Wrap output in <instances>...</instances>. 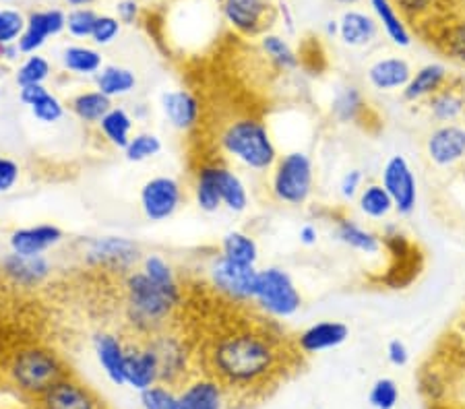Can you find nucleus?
Wrapping results in <instances>:
<instances>
[{
    "instance_id": "c9c22d12",
    "label": "nucleus",
    "mask_w": 465,
    "mask_h": 409,
    "mask_svg": "<svg viewBox=\"0 0 465 409\" xmlns=\"http://www.w3.org/2000/svg\"><path fill=\"white\" fill-rule=\"evenodd\" d=\"M429 110L437 122L451 124L457 118H461L465 110V100L463 95L453 92V89H440V92H437L430 98Z\"/></svg>"
},
{
    "instance_id": "37998d69",
    "label": "nucleus",
    "mask_w": 465,
    "mask_h": 409,
    "mask_svg": "<svg viewBox=\"0 0 465 409\" xmlns=\"http://www.w3.org/2000/svg\"><path fill=\"white\" fill-rule=\"evenodd\" d=\"M369 404L374 409H395L400 404V386L389 376L379 378L369 391Z\"/></svg>"
},
{
    "instance_id": "39448f33",
    "label": "nucleus",
    "mask_w": 465,
    "mask_h": 409,
    "mask_svg": "<svg viewBox=\"0 0 465 409\" xmlns=\"http://www.w3.org/2000/svg\"><path fill=\"white\" fill-rule=\"evenodd\" d=\"M81 258L84 265L94 271L110 273V275H129L131 271L139 269L143 252L141 247L129 236L106 234L94 236L84 240L81 248Z\"/></svg>"
},
{
    "instance_id": "dca6fc26",
    "label": "nucleus",
    "mask_w": 465,
    "mask_h": 409,
    "mask_svg": "<svg viewBox=\"0 0 465 409\" xmlns=\"http://www.w3.org/2000/svg\"><path fill=\"white\" fill-rule=\"evenodd\" d=\"M160 383V368H157L155 354L147 346L145 339L129 341L124 362V386L133 391H145L149 386Z\"/></svg>"
},
{
    "instance_id": "b1692460",
    "label": "nucleus",
    "mask_w": 465,
    "mask_h": 409,
    "mask_svg": "<svg viewBox=\"0 0 465 409\" xmlns=\"http://www.w3.org/2000/svg\"><path fill=\"white\" fill-rule=\"evenodd\" d=\"M212 168H213L217 190H220L222 195L223 207L232 213H244L249 209V203H251L249 189H246V184L242 178L238 176V172H234L230 166H226V163H217V161H212Z\"/></svg>"
},
{
    "instance_id": "20e7f679",
    "label": "nucleus",
    "mask_w": 465,
    "mask_h": 409,
    "mask_svg": "<svg viewBox=\"0 0 465 409\" xmlns=\"http://www.w3.org/2000/svg\"><path fill=\"white\" fill-rule=\"evenodd\" d=\"M66 364L56 349L44 344L21 346L9 362V376L13 385L29 397H42L52 385L64 378Z\"/></svg>"
},
{
    "instance_id": "a878e982",
    "label": "nucleus",
    "mask_w": 465,
    "mask_h": 409,
    "mask_svg": "<svg viewBox=\"0 0 465 409\" xmlns=\"http://www.w3.org/2000/svg\"><path fill=\"white\" fill-rule=\"evenodd\" d=\"M94 83L97 92H102L112 102L126 98L137 89V74L126 66L104 64V69L95 74Z\"/></svg>"
},
{
    "instance_id": "8fccbe9b",
    "label": "nucleus",
    "mask_w": 465,
    "mask_h": 409,
    "mask_svg": "<svg viewBox=\"0 0 465 409\" xmlns=\"http://www.w3.org/2000/svg\"><path fill=\"white\" fill-rule=\"evenodd\" d=\"M21 170L19 163L13 161L11 158H3L0 155V192H9L15 189V184L19 182Z\"/></svg>"
},
{
    "instance_id": "9b49d317",
    "label": "nucleus",
    "mask_w": 465,
    "mask_h": 409,
    "mask_svg": "<svg viewBox=\"0 0 465 409\" xmlns=\"http://www.w3.org/2000/svg\"><path fill=\"white\" fill-rule=\"evenodd\" d=\"M382 186L393 200V209L401 215H410L418 203V184L411 172L410 161L403 155L389 158L382 168Z\"/></svg>"
},
{
    "instance_id": "864d4df0",
    "label": "nucleus",
    "mask_w": 465,
    "mask_h": 409,
    "mask_svg": "<svg viewBox=\"0 0 465 409\" xmlns=\"http://www.w3.org/2000/svg\"><path fill=\"white\" fill-rule=\"evenodd\" d=\"M116 13H118L120 24L133 25L139 17V5L134 3V0H120L116 5Z\"/></svg>"
},
{
    "instance_id": "13d9d810",
    "label": "nucleus",
    "mask_w": 465,
    "mask_h": 409,
    "mask_svg": "<svg viewBox=\"0 0 465 409\" xmlns=\"http://www.w3.org/2000/svg\"><path fill=\"white\" fill-rule=\"evenodd\" d=\"M21 54V50L17 44H13V46H5L0 48V58H6V61H15Z\"/></svg>"
},
{
    "instance_id": "09e8293b",
    "label": "nucleus",
    "mask_w": 465,
    "mask_h": 409,
    "mask_svg": "<svg viewBox=\"0 0 465 409\" xmlns=\"http://www.w3.org/2000/svg\"><path fill=\"white\" fill-rule=\"evenodd\" d=\"M445 48L455 61L465 64V21H460V24L449 27L445 35Z\"/></svg>"
},
{
    "instance_id": "bb28decb",
    "label": "nucleus",
    "mask_w": 465,
    "mask_h": 409,
    "mask_svg": "<svg viewBox=\"0 0 465 409\" xmlns=\"http://www.w3.org/2000/svg\"><path fill=\"white\" fill-rule=\"evenodd\" d=\"M112 108H114L112 100L106 98L102 92H97V89H84V92L73 95L69 102L71 114L85 126L100 124L102 118L106 116Z\"/></svg>"
},
{
    "instance_id": "2f4dec72",
    "label": "nucleus",
    "mask_w": 465,
    "mask_h": 409,
    "mask_svg": "<svg viewBox=\"0 0 465 409\" xmlns=\"http://www.w3.org/2000/svg\"><path fill=\"white\" fill-rule=\"evenodd\" d=\"M63 66L77 77H95L104 69V56L92 46H69L63 52Z\"/></svg>"
},
{
    "instance_id": "a211bd4d",
    "label": "nucleus",
    "mask_w": 465,
    "mask_h": 409,
    "mask_svg": "<svg viewBox=\"0 0 465 409\" xmlns=\"http://www.w3.org/2000/svg\"><path fill=\"white\" fill-rule=\"evenodd\" d=\"M66 29V15L58 9L34 11L27 17L25 32L19 37L17 46L21 54H37V50L46 46L50 37L63 34Z\"/></svg>"
},
{
    "instance_id": "f257e3e1",
    "label": "nucleus",
    "mask_w": 465,
    "mask_h": 409,
    "mask_svg": "<svg viewBox=\"0 0 465 409\" xmlns=\"http://www.w3.org/2000/svg\"><path fill=\"white\" fill-rule=\"evenodd\" d=\"M280 347L269 333L236 329L213 339L207 352L209 375L226 389H252L280 368Z\"/></svg>"
},
{
    "instance_id": "0eeeda50",
    "label": "nucleus",
    "mask_w": 465,
    "mask_h": 409,
    "mask_svg": "<svg viewBox=\"0 0 465 409\" xmlns=\"http://www.w3.org/2000/svg\"><path fill=\"white\" fill-rule=\"evenodd\" d=\"M314 166L304 151H290L272 170V192L283 205H304L312 195Z\"/></svg>"
},
{
    "instance_id": "c756f323",
    "label": "nucleus",
    "mask_w": 465,
    "mask_h": 409,
    "mask_svg": "<svg viewBox=\"0 0 465 409\" xmlns=\"http://www.w3.org/2000/svg\"><path fill=\"white\" fill-rule=\"evenodd\" d=\"M193 197H194V203H197L199 209L203 213H209V215L217 213L223 207L222 195H220V190H217L212 161L201 163V166L197 168V172H194Z\"/></svg>"
},
{
    "instance_id": "58836bf2",
    "label": "nucleus",
    "mask_w": 465,
    "mask_h": 409,
    "mask_svg": "<svg viewBox=\"0 0 465 409\" xmlns=\"http://www.w3.org/2000/svg\"><path fill=\"white\" fill-rule=\"evenodd\" d=\"M162 149H163V143L160 135H155V132H149V131H141V132H134L133 139L129 141V145L124 147V158L131 163H143L157 158V155L162 153Z\"/></svg>"
},
{
    "instance_id": "79ce46f5",
    "label": "nucleus",
    "mask_w": 465,
    "mask_h": 409,
    "mask_svg": "<svg viewBox=\"0 0 465 409\" xmlns=\"http://www.w3.org/2000/svg\"><path fill=\"white\" fill-rule=\"evenodd\" d=\"M29 112H32V116L35 118V122L40 124H56L64 118L66 114V106L64 102L58 98L56 93L48 92L44 98L37 100L32 108H29Z\"/></svg>"
},
{
    "instance_id": "6ab92c4d",
    "label": "nucleus",
    "mask_w": 465,
    "mask_h": 409,
    "mask_svg": "<svg viewBox=\"0 0 465 409\" xmlns=\"http://www.w3.org/2000/svg\"><path fill=\"white\" fill-rule=\"evenodd\" d=\"M64 240V232L56 223H35V226L19 228L9 236L11 252L24 257L46 255L48 250L56 248Z\"/></svg>"
},
{
    "instance_id": "e433bc0d",
    "label": "nucleus",
    "mask_w": 465,
    "mask_h": 409,
    "mask_svg": "<svg viewBox=\"0 0 465 409\" xmlns=\"http://www.w3.org/2000/svg\"><path fill=\"white\" fill-rule=\"evenodd\" d=\"M358 209L362 211L366 218L371 219H382L393 211V200L389 197L382 184H369L366 189L360 190L358 195Z\"/></svg>"
},
{
    "instance_id": "a19ab883",
    "label": "nucleus",
    "mask_w": 465,
    "mask_h": 409,
    "mask_svg": "<svg viewBox=\"0 0 465 409\" xmlns=\"http://www.w3.org/2000/svg\"><path fill=\"white\" fill-rule=\"evenodd\" d=\"M52 77V64L48 58L40 54H29L25 61L19 64L17 74H15V81H17L19 87L27 85H46V81Z\"/></svg>"
},
{
    "instance_id": "473e14b6",
    "label": "nucleus",
    "mask_w": 465,
    "mask_h": 409,
    "mask_svg": "<svg viewBox=\"0 0 465 409\" xmlns=\"http://www.w3.org/2000/svg\"><path fill=\"white\" fill-rule=\"evenodd\" d=\"M371 6L374 17H377L382 29H385V34L389 35V40H391L395 46L408 48L411 44V35L406 24H403V19L400 17V13H397V9L391 5V0H371Z\"/></svg>"
},
{
    "instance_id": "603ef678",
    "label": "nucleus",
    "mask_w": 465,
    "mask_h": 409,
    "mask_svg": "<svg viewBox=\"0 0 465 409\" xmlns=\"http://www.w3.org/2000/svg\"><path fill=\"white\" fill-rule=\"evenodd\" d=\"M387 360L395 368H403L410 362V349L401 339H391L387 344Z\"/></svg>"
},
{
    "instance_id": "a18cd8bd",
    "label": "nucleus",
    "mask_w": 465,
    "mask_h": 409,
    "mask_svg": "<svg viewBox=\"0 0 465 409\" xmlns=\"http://www.w3.org/2000/svg\"><path fill=\"white\" fill-rule=\"evenodd\" d=\"M100 15H97L94 9H73L69 15H66V32H69L73 37L77 40H92L95 21Z\"/></svg>"
},
{
    "instance_id": "4468645a",
    "label": "nucleus",
    "mask_w": 465,
    "mask_h": 409,
    "mask_svg": "<svg viewBox=\"0 0 465 409\" xmlns=\"http://www.w3.org/2000/svg\"><path fill=\"white\" fill-rule=\"evenodd\" d=\"M92 347L104 376L114 386H124V362L129 344L123 339V335L108 329L95 331L92 337Z\"/></svg>"
},
{
    "instance_id": "3c124183",
    "label": "nucleus",
    "mask_w": 465,
    "mask_h": 409,
    "mask_svg": "<svg viewBox=\"0 0 465 409\" xmlns=\"http://www.w3.org/2000/svg\"><path fill=\"white\" fill-rule=\"evenodd\" d=\"M362 180L364 176L360 170H348L340 180V195L346 200L356 199L360 195V190H362Z\"/></svg>"
},
{
    "instance_id": "5fc2aeb1",
    "label": "nucleus",
    "mask_w": 465,
    "mask_h": 409,
    "mask_svg": "<svg viewBox=\"0 0 465 409\" xmlns=\"http://www.w3.org/2000/svg\"><path fill=\"white\" fill-rule=\"evenodd\" d=\"M50 92V89L46 87V85H27V87H19V100H21V103H24V106H27V108H32L34 103L40 100V98H44V95H46Z\"/></svg>"
},
{
    "instance_id": "ddd939ff",
    "label": "nucleus",
    "mask_w": 465,
    "mask_h": 409,
    "mask_svg": "<svg viewBox=\"0 0 465 409\" xmlns=\"http://www.w3.org/2000/svg\"><path fill=\"white\" fill-rule=\"evenodd\" d=\"M226 386L213 375L189 376L176 389L172 409H223L226 407Z\"/></svg>"
},
{
    "instance_id": "f03ea898",
    "label": "nucleus",
    "mask_w": 465,
    "mask_h": 409,
    "mask_svg": "<svg viewBox=\"0 0 465 409\" xmlns=\"http://www.w3.org/2000/svg\"><path fill=\"white\" fill-rule=\"evenodd\" d=\"M124 321L139 339L166 329L183 304V286L166 287L155 284L141 269L123 278Z\"/></svg>"
},
{
    "instance_id": "2eb2a0df",
    "label": "nucleus",
    "mask_w": 465,
    "mask_h": 409,
    "mask_svg": "<svg viewBox=\"0 0 465 409\" xmlns=\"http://www.w3.org/2000/svg\"><path fill=\"white\" fill-rule=\"evenodd\" d=\"M162 114L172 129L178 132H191L199 126L203 116L201 100L191 89H168L160 98Z\"/></svg>"
},
{
    "instance_id": "f3484780",
    "label": "nucleus",
    "mask_w": 465,
    "mask_h": 409,
    "mask_svg": "<svg viewBox=\"0 0 465 409\" xmlns=\"http://www.w3.org/2000/svg\"><path fill=\"white\" fill-rule=\"evenodd\" d=\"M37 407L40 409H102L100 401H97L92 389L69 375L52 385L42 397H37Z\"/></svg>"
},
{
    "instance_id": "412c9836",
    "label": "nucleus",
    "mask_w": 465,
    "mask_h": 409,
    "mask_svg": "<svg viewBox=\"0 0 465 409\" xmlns=\"http://www.w3.org/2000/svg\"><path fill=\"white\" fill-rule=\"evenodd\" d=\"M267 0H223V17L236 32L257 35L269 17Z\"/></svg>"
},
{
    "instance_id": "4d7b16f0",
    "label": "nucleus",
    "mask_w": 465,
    "mask_h": 409,
    "mask_svg": "<svg viewBox=\"0 0 465 409\" xmlns=\"http://www.w3.org/2000/svg\"><path fill=\"white\" fill-rule=\"evenodd\" d=\"M298 238H300V242L304 244V247H314V244H317V240H319V229L314 228L312 223H306V226L300 228Z\"/></svg>"
},
{
    "instance_id": "49530a36",
    "label": "nucleus",
    "mask_w": 465,
    "mask_h": 409,
    "mask_svg": "<svg viewBox=\"0 0 465 409\" xmlns=\"http://www.w3.org/2000/svg\"><path fill=\"white\" fill-rule=\"evenodd\" d=\"M176 389L166 383H155L153 386L139 393V404L143 409H172Z\"/></svg>"
},
{
    "instance_id": "c03bdc74",
    "label": "nucleus",
    "mask_w": 465,
    "mask_h": 409,
    "mask_svg": "<svg viewBox=\"0 0 465 409\" xmlns=\"http://www.w3.org/2000/svg\"><path fill=\"white\" fill-rule=\"evenodd\" d=\"M27 19L15 9L0 11V48L13 46L25 32Z\"/></svg>"
},
{
    "instance_id": "6e6552de",
    "label": "nucleus",
    "mask_w": 465,
    "mask_h": 409,
    "mask_svg": "<svg viewBox=\"0 0 465 409\" xmlns=\"http://www.w3.org/2000/svg\"><path fill=\"white\" fill-rule=\"evenodd\" d=\"M147 346L155 354L157 368H160V383L180 386L191 375L193 347L184 335L172 329H162L145 337Z\"/></svg>"
},
{
    "instance_id": "9d476101",
    "label": "nucleus",
    "mask_w": 465,
    "mask_h": 409,
    "mask_svg": "<svg viewBox=\"0 0 465 409\" xmlns=\"http://www.w3.org/2000/svg\"><path fill=\"white\" fill-rule=\"evenodd\" d=\"M184 203V189L174 176H153L139 190V205L145 219L162 223L174 218Z\"/></svg>"
},
{
    "instance_id": "052dcab7",
    "label": "nucleus",
    "mask_w": 465,
    "mask_h": 409,
    "mask_svg": "<svg viewBox=\"0 0 465 409\" xmlns=\"http://www.w3.org/2000/svg\"><path fill=\"white\" fill-rule=\"evenodd\" d=\"M335 3H340V5H346V6H351V5H358L360 0H335Z\"/></svg>"
},
{
    "instance_id": "4c0bfd02",
    "label": "nucleus",
    "mask_w": 465,
    "mask_h": 409,
    "mask_svg": "<svg viewBox=\"0 0 465 409\" xmlns=\"http://www.w3.org/2000/svg\"><path fill=\"white\" fill-rule=\"evenodd\" d=\"M261 46H262V52H265L269 61H272L277 66V69H282V71L298 69L300 58L296 54V50L292 48L282 35H275V34L262 35Z\"/></svg>"
},
{
    "instance_id": "cd10ccee",
    "label": "nucleus",
    "mask_w": 465,
    "mask_h": 409,
    "mask_svg": "<svg viewBox=\"0 0 465 409\" xmlns=\"http://www.w3.org/2000/svg\"><path fill=\"white\" fill-rule=\"evenodd\" d=\"M97 132L110 147L124 151V147L129 145V141L134 135V116L126 108L114 106L97 124Z\"/></svg>"
},
{
    "instance_id": "423d86ee",
    "label": "nucleus",
    "mask_w": 465,
    "mask_h": 409,
    "mask_svg": "<svg viewBox=\"0 0 465 409\" xmlns=\"http://www.w3.org/2000/svg\"><path fill=\"white\" fill-rule=\"evenodd\" d=\"M252 302L265 316L273 321H286L296 316L302 308V294L286 269L265 267V269H259Z\"/></svg>"
},
{
    "instance_id": "f8f14e48",
    "label": "nucleus",
    "mask_w": 465,
    "mask_h": 409,
    "mask_svg": "<svg viewBox=\"0 0 465 409\" xmlns=\"http://www.w3.org/2000/svg\"><path fill=\"white\" fill-rule=\"evenodd\" d=\"M0 273L15 287L37 289L48 284L52 273H54V265L46 255L24 257L17 252H9L0 258Z\"/></svg>"
},
{
    "instance_id": "7c9ffc66",
    "label": "nucleus",
    "mask_w": 465,
    "mask_h": 409,
    "mask_svg": "<svg viewBox=\"0 0 465 409\" xmlns=\"http://www.w3.org/2000/svg\"><path fill=\"white\" fill-rule=\"evenodd\" d=\"M220 255L240 265H257L259 244L242 229H230V232L223 234L220 242Z\"/></svg>"
},
{
    "instance_id": "c85d7f7f",
    "label": "nucleus",
    "mask_w": 465,
    "mask_h": 409,
    "mask_svg": "<svg viewBox=\"0 0 465 409\" xmlns=\"http://www.w3.org/2000/svg\"><path fill=\"white\" fill-rule=\"evenodd\" d=\"M340 37L346 46L362 48L377 37V21L360 11H346L340 19Z\"/></svg>"
},
{
    "instance_id": "ea45409f",
    "label": "nucleus",
    "mask_w": 465,
    "mask_h": 409,
    "mask_svg": "<svg viewBox=\"0 0 465 409\" xmlns=\"http://www.w3.org/2000/svg\"><path fill=\"white\" fill-rule=\"evenodd\" d=\"M139 269L143 271L149 279L155 281V284L166 286V287L180 286L174 265H172L166 257L160 255V252H149V255H143Z\"/></svg>"
},
{
    "instance_id": "6e6d98bb",
    "label": "nucleus",
    "mask_w": 465,
    "mask_h": 409,
    "mask_svg": "<svg viewBox=\"0 0 465 409\" xmlns=\"http://www.w3.org/2000/svg\"><path fill=\"white\" fill-rule=\"evenodd\" d=\"M395 3H397V6H400L403 13L420 15V13H424V11L430 9L432 0H395Z\"/></svg>"
},
{
    "instance_id": "393cba45",
    "label": "nucleus",
    "mask_w": 465,
    "mask_h": 409,
    "mask_svg": "<svg viewBox=\"0 0 465 409\" xmlns=\"http://www.w3.org/2000/svg\"><path fill=\"white\" fill-rule=\"evenodd\" d=\"M447 66L440 63H430L420 66L416 73H411L408 85L401 89L403 100L418 102L424 98H432L434 93L440 92V87L447 81Z\"/></svg>"
},
{
    "instance_id": "72a5a7b5",
    "label": "nucleus",
    "mask_w": 465,
    "mask_h": 409,
    "mask_svg": "<svg viewBox=\"0 0 465 409\" xmlns=\"http://www.w3.org/2000/svg\"><path fill=\"white\" fill-rule=\"evenodd\" d=\"M335 236L341 244H346V247L354 248L358 252H364V255H377L381 250V238L374 232H371V229L358 226L356 221H350V219L337 221Z\"/></svg>"
},
{
    "instance_id": "f704fd0d",
    "label": "nucleus",
    "mask_w": 465,
    "mask_h": 409,
    "mask_svg": "<svg viewBox=\"0 0 465 409\" xmlns=\"http://www.w3.org/2000/svg\"><path fill=\"white\" fill-rule=\"evenodd\" d=\"M362 110H364V98L358 87L348 85V87L337 89L335 98L331 102V114L337 122L341 124L354 122L358 121L360 114H362Z\"/></svg>"
},
{
    "instance_id": "1a4fd4ad",
    "label": "nucleus",
    "mask_w": 465,
    "mask_h": 409,
    "mask_svg": "<svg viewBox=\"0 0 465 409\" xmlns=\"http://www.w3.org/2000/svg\"><path fill=\"white\" fill-rule=\"evenodd\" d=\"M257 265H240L223 255H215L207 265V279L217 294L230 302H252L257 287Z\"/></svg>"
},
{
    "instance_id": "7ed1b4c3",
    "label": "nucleus",
    "mask_w": 465,
    "mask_h": 409,
    "mask_svg": "<svg viewBox=\"0 0 465 409\" xmlns=\"http://www.w3.org/2000/svg\"><path fill=\"white\" fill-rule=\"evenodd\" d=\"M220 147L228 158L252 172L273 170L275 161L280 160L267 124L252 116L234 118L223 126L220 132Z\"/></svg>"
},
{
    "instance_id": "4be33fe9",
    "label": "nucleus",
    "mask_w": 465,
    "mask_h": 409,
    "mask_svg": "<svg viewBox=\"0 0 465 409\" xmlns=\"http://www.w3.org/2000/svg\"><path fill=\"white\" fill-rule=\"evenodd\" d=\"M350 337V329L346 323L340 321H319L298 335V347L304 354H321L327 349H335L343 346Z\"/></svg>"
},
{
    "instance_id": "aec40b11",
    "label": "nucleus",
    "mask_w": 465,
    "mask_h": 409,
    "mask_svg": "<svg viewBox=\"0 0 465 409\" xmlns=\"http://www.w3.org/2000/svg\"><path fill=\"white\" fill-rule=\"evenodd\" d=\"M429 160L439 168L455 166L465 158V129L460 124H440L426 141Z\"/></svg>"
},
{
    "instance_id": "5701e85b",
    "label": "nucleus",
    "mask_w": 465,
    "mask_h": 409,
    "mask_svg": "<svg viewBox=\"0 0 465 409\" xmlns=\"http://www.w3.org/2000/svg\"><path fill=\"white\" fill-rule=\"evenodd\" d=\"M411 73L414 71H411L406 58L389 56L372 63L366 74H369V83L377 92H397V89H403L408 85Z\"/></svg>"
},
{
    "instance_id": "bf43d9fd",
    "label": "nucleus",
    "mask_w": 465,
    "mask_h": 409,
    "mask_svg": "<svg viewBox=\"0 0 465 409\" xmlns=\"http://www.w3.org/2000/svg\"><path fill=\"white\" fill-rule=\"evenodd\" d=\"M66 3H69L73 9H85V6L92 5L94 0H66Z\"/></svg>"
},
{
    "instance_id": "de8ad7c7",
    "label": "nucleus",
    "mask_w": 465,
    "mask_h": 409,
    "mask_svg": "<svg viewBox=\"0 0 465 409\" xmlns=\"http://www.w3.org/2000/svg\"><path fill=\"white\" fill-rule=\"evenodd\" d=\"M120 27H123V24H120L118 17H112V15H100L95 21L92 42L95 46H110V44L120 35Z\"/></svg>"
}]
</instances>
